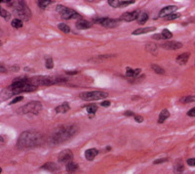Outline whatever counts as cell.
Returning a JSON list of instances; mask_svg holds the SVG:
<instances>
[{
	"label": "cell",
	"instance_id": "cell-1",
	"mask_svg": "<svg viewBox=\"0 0 195 174\" xmlns=\"http://www.w3.org/2000/svg\"><path fill=\"white\" fill-rule=\"evenodd\" d=\"M37 89L36 86H33L29 83L28 78L26 77H20L13 80V83L9 87L5 88L2 90L1 97L3 98L2 100H5V98L11 97V96L20 94L23 92H32Z\"/></svg>",
	"mask_w": 195,
	"mask_h": 174
},
{
	"label": "cell",
	"instance_id": "cell-2",
	"mask_svg": "<svg viewBox=\"0 0 195 174\" xmlns=\"http://www.w3.org/2000/svg\"><path fill=\"white\" fill-rule=\"evenodd\" d=\"M43 142V135L38 131L28 130L23 132L18 139L17 147L20 150L35 148L40 146Z\"/></svg>",
	"mask_w": 195,
	"mask_h": 174
},
{
	"label": "cell",
	"instance_id": "cell-3",
	"mask_svg": "<svg viewBox=\"0 0 195 174\" xmlns=\"http://www.w3.org/2000/svg\"><path fill=\"white\" fill-rule=\"evenodd\" d=\"M77 127L75 125H63L53 133V135L50 138V141L52 144L63 143L75 135Z\"/></svg>",
	"mask_w": 195,
	"mask_h": 174
},
{
	"label": "cell",
	"instance_id": "cell-4",
	"mask_svg": "<svg viewBox=\"0 0 195 174\" xmlns=\"http://www.w3.org/2000/svg\"><path fill=\"white\" fill-rule=\"evenodd\" d=\"M13 9H14L15 14L18 16L20 19L25 21H28L31 17V12L23 1H14L12 5Z\"/></svg>",
	"mask_w": 195,
	"mask_h": 174
},
{
	"label": "cell",
	"instance_id": "cell-5",
	"mask_svg": "<svg viewBox=\"0 0 195 174\" xmlns=\"http://www.w3.org/2000/svg\"><path fill=\"white\" fill-rule=\"evenodd\" d=\"M42 103L39 101H32L29 102L26 105H25L23 107H22L19 112L21 114H38L40 112L42 111Z\"/></svg>",
	"mask_w": 195,
	"mask_h": 174
},
{
	"label": "cell",
	"instance_id": "cell-6",
	"mask_svg": "<svg viewBox=\"0 0 195 174\" xmlns=\"http://www.w3.org/2000/svg\"><path fill=\"white\" fill-rule=\"evenodd\" d=\"M108 94L103 91H90V92H83L79 95V97L84 101H94L101 100V99L106 98Z\"/></svg>",
	"mask_w": 195,
	"mask_h": 174
},
{
	"label": "cell",
	"instance_id": "cell-7",
	"mask_svg": "<svg viewBox=\"0 0 195 174\" xmlns=\"http://www.w3.org/2000/svg\"><path fill=\"white\" fill-rule=\"evenodd\" d=\"M94 23L101 25L105 28H115L119 25V20L116 19H109V18H101V19H96Z\"/></svg>",
	"mask_w": 195,
	"mask_h": 174
},
{
	"label": "cell",
	"instance_id": "cell-8",
	"mask_svg": "<svg viewBox=\"0 0 195 174\" xmlns=\"http://www.w3.org/2000/svg\"><path fill=\"white\" fill-rule=\"evenodd\" d=\"M58 159H59V162H60L65 163V164H68V163H69L70 162H72V159H73L72 152H71L70 150H68V149L63 150V151H61L60 154H59Z\"/></svg>",
	"mask_w": 195,
	"mask_h": 174
},
{
	"label": "cell",
	"instance_id": "cell-9",
	"mask_svg": "<svg viewBox=\"0 0 195 174\" xmlns=\"http://www.w3.org/2000/svg\"><path fill=\"white\" fill-rule=\"evenodd\" d=\"M140 11L136 10V11H132V12H126L124 14L121 15L119 20L121 21H125V22H132V21L137 20L138 15H140Z\"/></svg>",
	"mask_w": 195,
	"mask_h": 174
},
{
	"label": "cell",
	"instance_id": "cell-10",
	"mask_svg": "<svg viewBox=\"0 0 195 174\" xmlns=\"http://www.w3.org/2000/svg\"><path fill=\"white\" fill-rule=\"evenodd\" d=\"M178 10V7L175 6V5H172V6H167L165 8H163L161 11L159 12V17L161 18H166L168 16L175 14V12Z\"/></svg>",
	"mask_w": 195,
	"mask_h": 174
},
{
	"label": "cell",
	"instance_id": "cell-11",
	"mask_svg": "<svg viewBox=\"0 0 195 174\" xmlns=\"http://www.w3.org/2000/svg\"><path fill=\"white\" fill-rule=\"evenodd\" d=\"M161 47L167 50H177L183 47V44L178 41H167L161 44Z\"/></svg>",
	"mask_w": 195,
	"mask_h": 174
},
{
	"label": "cell",
	"instance_id": "cell-12",
	"mask_svg": "<svg viewBox=\"0 0 195 174\" xmlns=\"http://www.w3.org/2000/svg\"><path fill=\"white\" fill-rule=\"evenodd\" d=\"M61 17L65 19V20H71V19H80L81 20V15L78 14V13L72 9H69V8L65 14L61 15Z\"/></svg>",
	"mask_w": 195,
	"mask_h": 174
},
{
	"label": "cell",
	"instance_id": "cell-13",
	"mask_svg": "<svg viewBox=\"0 0 195 174\" xmlns=\"http://www.w3.org/2000/svg\"><path fill=\"white\" fill-rule=\"evenodd\" d=\"M75 26L78 29H86V28H90L91 26H92V24H91L90 22H88V21H86V20L81 19V20L77 21Z\"/></svg>",
	"mask_w": 195,
	"mask_h": 174
},
{
	"label": "cell",
	"instance_id": "cell-14",
	"mask_svg": "<svg viewBox=\"0 0 195 174\" xmlns=\"http://www.w3.org/2000/svg\"><path fill=\"white\" fill-rule=\"evenodd\" d=\"M156 28L155 26H149V28H140L138 29H136V31H133V35H140V34H143V33H150V31H155Z\"/></svg>",
	"mask_w": 195,
	"mask_h": 174
},
{
	"label": "cell",
	"instance_id": "cell-15",
	"mask_svg": "<svg viewBox=\"0 0 195 174\" xmlns=\"http://www.w3.org/2000/svg\"><path fill=\"white\" fill-rule=\"evenodd\" d=\"M190 57V53L189 52H186V53H183V54L181 55H178L177 57V63L180 64V65H185L186 63L188 62V59Z\"/></svg>",
	"mask_w": 195,
	"mask_h": 174
},
{
	"label": "cell",
	"instance_id": "cell-16",
	"mask_svg": "<svg viewBox=\"0 0 195 174\" xmlns=\"http://www.w3.org/2000/svg\"><path fill=\"white\" fill-rule=\"evenodd\" d=\"M98 154H99V151L97 149H94V148L89 149L85 152V157H86L87 160H93L98 156Z\"/></svg>",
	"mask_w": 195,
	"mask_h": 174
},
{
	"label": "cell",
	"instance_id": "cell-17",
	"mask_svg": "<svg viewBox=\"0 0 195 174\" xmlns=\"http://www.w3.org/2000/svg\"><path fill=\"white\" fill-rule=\"evenodd\" d=\"M69 109H70V107H69V104L68 103H63L61 105L58 106L57 108L55 109V112H57V114H65V112H68Z\"/></svg>",
	"mask_w": 195,
	"mask_h": 174
},
{
	"label": "cell",
	"instance_id": "cell-18",
	"mask_svg": "<svg viewBox=\"0 0 195 174\" xmlns=\"http://www.w3.org/2000/svg\"><path fill=\"white\" fill-rule=\"evenodd\" d=\"M41 168L42 169L51 171V172H54V171H57L59 169V166L54 162H47V163H45Z\"/></svg>",
	"mask_w": 195,
	"mask_h": 174
},
{
	"label": "cell",
	"instance_id": "cell-19",
	"mask_svg": "<svg viewBox=\"0 0 195 174\" xmlns=\"http://www.w3.org/2000/svg\"><path fill=\"white\" fill-rule=\"evenodd\" d=\"M140 73H141V69H131V68H127L126 76L128 77H131V78H135V77H137Z\"/></svg>",
	"mask_w": 195,
	"mask_h": 174
},
{
	"label": "cell",
	"instance_id": "cell-20",
	"mask_svg": "<svg viewBox=\"0 0 195 174\" xmlns=\"http://www.w3.org/2000/svg\"><path fill=\"white\" fill-rule=\"evenodd\" d=\"M169 116H170L169 111H168V110H166V109H164L161 112H160V114H159L158 122H159V123H163V122H164L165 120H166Z\"/></svg>",
	"mask_w": 195,
	"mask_h": 174
},
{
	"label": "cell",
	"instance_id": "cell-21",
	"mask_svg": "<svg viewBox=\"0 0 195 174\" xmlns=\"http://www.w3.org/2000/svg\"><path fill=\"white\" fill-rule=\"evenodd\" d=\"M137 20L140 25H145L146 23V21L148 20V14L146 12H141Z\"/></svg>",
	"mask_w": 195,
	"mask_h": 174
},
{
	"label": "cell",
	"instance_id": "cell-22",
	"mask_svg": "<svg viewBox=\"0 0 195 174\" xmlns=\"http://www.w3.org/2000/svg\"><path fill=\"white\" fill-rule=\"evenodd\" d=\"M77 169H78V165H77L75 162H70L66 164V170H68V172H70V173L74 172V171H76Z\"/></svg>",
	"mask_w": 195,
	"mask_h": 174
},
{
	"label": "cell",
	"instance_id": "cell-23",
	"mask_svg": "<svg viewBox=\"0 0 195 174\" xmlns=\"http://www.w3.org/2000/svg\"><path fill=\"white\" fill-rule=\"evenodd\" d=\"M54 1H52V0H40L37 3H38V6L39 8H41V9H46V8L49 6L51 3H53Z\"/></svg>",
	"mask_w": 195,
	"mask_h": 174
},
{
	"label": "cell",
	"instance_id": "cell-24",
	"mask_svg": "<svg viewBox=\"0 0 195 174\" xmlns=\"http://www.w3.org/2000/svg\"><path fill=\"white\" fill-rule=\"evenodd\" d=\"M58 28H59V29H60V31H63V33H70V28H69V26H68V25L63 24V23L59 24V25H58Z\"/></svg>",
	"mask_w": 195,
	"mask_h": 174
},
{
	"label": "cell",
	"instance_id": "cell-25",
	"mask_svg": "<svg viewBox=\"0 0 195 174\" xmlns=\"http://www.w3.org/2000/svg\"><path fill=\"white\" fill-rule=\"evenodd\" d=\"M151 69H153V71H155L157 74H165V71L160 66H158V65L152 64V65H151Z\"/></svg>",
	"mask_w": 195,
	"mask_h": 174
},
{
	"label": "cell",
	"instance_id": "cell-26",
	"mask_svg": "<svg viewBox=\"0 0 195 174\" xmlns=\"http://www.w3.org/2000/svg\"><path fill=\"white\" fill-rule=\"evenodd\" d=\"M87 112L91 114H95V112L98 111V106L96 104H91V105H88L86 107Z\"/></svg>",
	"mask_w": 195,
	"mask_h": 174
},
{
	"label": "cell",
	"instance_id": "cell-27",
	"mask_svg": "<svg viewBox=\"0 0 195 174\" xmlns=\"http://www.w3.org/2000/svg\"><path fill=\"white\" fill-rule=\"evenodd\" d=\"M146 49H147L148 52L152 53L153 55H156L157 54V46L155 44L153 43H148L146 45Z\"/></svg>",
	"mask_w": 195,
	"mask_h": 174
},
{
	"label": "cell",
	"instance_id": "cell-28",
	"mask_svg": "<svg viewBox=\"0 0 195 174\" xmlns=\"http://www.w3.org/2000/svg\"><path fill=\"white\" fill-rule=\"evenodd\" d=\"M180 102L181 103H183V104L192 103V102H195V96H186V97H183V98H181Z\"/></svg>",
	"mask_w": 195,
	"mask_h": 174
},
{
	"label": "cell",
	"instance_id": "cell-29",
	"mask_svg": "<svg viewBox=\"0 0 195 174\" xmlns=\"http://www.w3.org/2000/svg\"><path fill=\"white\" fill-rule=\"evenodd\" d=\"M0 16L3 19H5L6 21H9L10 19H11V14L8 11H6L5 9H3V8H1V10H0Z\"/></svg>",
	"mask_w": 195,
	"mask_h": 174
},
{
	"label": "cell",
	"instance_id": "cell-30",
	"mask_svg": "<svg viewBox=\"0 0 195 174\" xmlns=\"http://www.w3.org/2000/svg\"><path fill=\"white\" fill-rule=\"evenodd\" d=\"M11 26L15 28H20L23 26V22L20 20V19H15L11 22Z\"/></svg>",
	"mask_w": 195,
	"mask_h": 174
},
{
	"label": "cell",
	"instance_id": "cell-31",
	"mask_svg": "<svg viewBox=\"0 0 195 174\" xmlns=\"http://www.w3.org/2000/svg\"><path fill=\"white\" fill-rule=\"evenodd\" d=\"M45 66L48 69H52L54 67V63H53V59L51 57H46L45 59Z\"/></svg>",
	"mask_w": 195,
	"mask_h": 174
},
{
	"label": "cell",
	"instance_id": "cell-32",
	"mask_svg": "<svg viewBox=\"0 0 195 174\" xmlns=\"http://www.w3.org/2000/svg\"><path fill=\"white\" fill-rule=\"evenodd\" d=\"M161 34L163 36V39H170V38H172V36H173V33H171L169 29H163Z\"/></svg>",
	"mask_w": 195,
	"mask_h": 174
},
{
	"label": "cell",
	"instance_id": "cell-33",
	"mask_svg": "<svg viewBox=\"0 0 195 174\" xmlns=\"http://www.w3.org/2000/svg\"><path fill=\"white\" fill-rule=\"evenodd\" d=\"M175 168H176V171H178V172H181V171L183 170L184 166H183V164L181 159L177 160V162H176V164H175Z\"/></svg>",
	"mask_w": 195,
	"mask_h": 174
},
{
	"label": "cell",
	"instance_id": "cell-34",
	"mask_svg": "<svg viewBox=\"0 0 195 174\" xmlns=\"http://www.w3.org/2000/svg\"><path fill=\"white\" fill-rule=\"evenodd\" d=\"M68 10V8L65 6H63V5H58L57 6V12L60 13L61 15H63Z\"/></svg>",
	"mask_w": 195,
	"mask_h": 174
},
{
	"label": "cell",
	"instance_id": "cell-35",
	"mask_svg": "<svg viewBox=\"0 0 195 174\" xmlns=\"http://www.w3.org/2000/svg\"><path fill=\"white\" fill-rule=\"evenodd\" d=\"M108 4L113 8L120 7V0H108Z\"/></svg>",
	"mask_w": 195,
	"mask_h": 174
},
{
	"label": "cell",
	"instance_id": "cell-36",
	"mask_svg": "<svg viewBox=\"0 0 195 174\" xmlns=\"http://www.w3.org/2000/svg\"><path fill=\"white\" fill-rule=\"evenodd\" d=\"M181 17V14H177V13H175V14H172L170 16H168V17L164 18L166 21H172V20H176V19L180 18Z\"/></svg>",
	"mask_w": 195,
	"mask_h": 174
},
{
	"label": "cell",
	"instance_id": "cell-37",
	"mask_svg": "<svg viewBox=\"0 0 195 174\" xmlns=\"http://www.w3.org/2000/svg\"><path fill=\"white\" fill-rule=\"evenodd\" d=\"M23 99V96H18V97H16V98H14L13 100L11 101V105H13V104H16V103H19V102H21Z\"/></svg>",
	"mask_w": 195,
	"mask_h": 174
},
{
	"label": "cell",
	"instance_id": "cell-38",
	"mask_svg": "<svg viewBox=\"0 0 195 174\" xmlns=\"http://www.w3.org/2000/svg\"><path fill=\"white\" fill-rule=\"evenodd\" d=\"M168 162V159H159L154 160L153 163L154 164H159V163H163V162Z\"/></svg>",
	"mask_w": 195,
	"mask_h": 174
},
{
	"label": "cell",
	"instance_id": "cell-39",
	"mask_svg": "<svg viewBox=\"0 0 195 174\" xmlns=\"http://www.w3.org/2000/svg\"><path fill=\"white\" fill-rule=\"evenodd\" d=\"M187 116H195V108H192L191 110H189L187 112Z\"/></svg>",
	"mask_w": 195,
	"mask_h": 174
},
{
	"label": "cell",
	"instance_id": "cell-40",
	"mask_svg": "<svg viewBox=\"0 0 195 174\" xmlns=\"http://www.w3.org/2000/svg\"><path fill=\"white\" fill-rule=\"evenodd\" d=\"M187 164L190 165V166H195V157H194V159H187Z\"/></svg>",
	"mask_w": 195,
	"mask_h": 174
},
{
	"label": "cell",
	"instance_id": "cell-41",
	"mask_svg": "<svg viewBox=\"0 0 195 174\" xmlns=\"http://www.w3.org/2000/svg\"><path fill=\"white\" fill-rule=\"evenodd\" d=\"M135 120L137 122H143V117L141 116H138V114H136V116H135Z\"/></svg>",
	"mask_w": 195,
	"mask_h": 174
},
{
	"label": "cell",
	"instance_id": "cell-42",
	"mask_svg": "<svg viewBox=\"0 0 195 174\" xmlns=\"http://www.w3.org/2000/svg\"><path fill=\"white\" fill-rule=\"evenodd\" d=\"M110 104H111L110 101H103V102H101V105L103 107H105V108H107V107L110 106Z\"/></svg>",
	"mask_w": 195,
	"mask_h": 174
},
{
	"label": "cell",
	"instance_id": "cell-43",
	"mask_svg": "<svg viewBox=\"0 0 195 174\" xmlns=\"http://www.w3.org/2000/svg\"><path fill=\"white\" fill-rule=\"evenodd\" d=\"M9 69H11L12 71H19V69H20V67H19L18 65H16V66H11Z\"/></svg>",
	"mask_w": 195,
	"mask_h": 174
},
{
	"label": "cell",
	"instance_id": "cell-44",
	"mask_svg": "<svg viewBox=\"0 0 195 174\" xmlns=\"http://www.w3.org/2000/svg\"><path fill=\"white\" fill-rule=\"evenodd\" d=\"M124 114H125V116H136L134 112H130V111L125 112H124Z\"/></svg>",
	"mask_w": 195,
	"mask_h": 174
},
{
	"label": "cell",
	"instance_id": "cell-45",
	"mask_svg": "<svg viewBox=\"0 0 195 174\" xmlns=\"http://www.w3.org/2000/svg\"><path fill=\"white\" fill-rule=\"evenodd\" d=\"M152 38H154V39H163V36H162V34H155V35L152 36Z\"/></svg>",
	"mask_w": 195,
	"mask_h": 174
},
{
	"label": "cell",
	"instance_id": "cell-46",
	"mask_svg": "<svg viewBox=\"0 0 195 174\" xmlns=\"http://www.w3.org/2000/svg\"><path fill=\"white\" fill-rule=\"evenodd\" d=\"M79 71H65V73L69 74V76H74V74H78Z\"/></svg>",
	"mask_w": 195,
	"mask_h": 174
},
{
	"label": "cell",
	"instance_id": "cell-47",
	"mask_svg": "<svg viewBox=\"0 0 195 174\" xmlns=\"http://www.w3.org/2000/svg\"><path fill=\"white\" fill-rule=\"evenodd\" d=\"M0 71H1L2 73H4L5 71H6V69H5V67L2 65V64H1V66H0Z\"/></svg>",
	"mask_w": 195,
	"mask_h": 174
}]
</instances>
